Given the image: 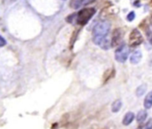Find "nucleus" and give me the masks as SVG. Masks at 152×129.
Listing matches in <instances>:
<instances>
[{"label":"nucleus","mask_w":152,"mask_h":129,"mask_svg":"<svg viewBox=\"0 0 152 129\" xmlns=\"http://www.w3.org/2000/svg\"><path fill=\"white\" fill-rule=\"evenodd\" d=\"M110 29V23L109 21L99 22L93 30V41L95 45H100L103 49H108L110 47V41L107 36Z\"/></svg>","instance_id":"f257e3e1"},{"label":"nucleus","mask_w":152,"mask_h":129,"mask_svg":"<svg viewBox=\"0 0 152 129\" xmlns=\"http://www.w3.org/2000/svg\"><path fill=\"white\" fill-rule=\"evenodd\" d=\"M96 10L94 8H84L77 14V23L79 25H86L94 15Z\"/></svg>","instance_id":"f03ea898"},{"label":"nucleus","mask_w":152,"mask_h":129,"mask_svg":"<svg viewBox=\"0 0 152 129\" xmlns=\"http://www.w3.org/2000/svg\"><path fill=\"white\" fill-rule=\"evenodd\" d=\"M129 54V48L126 44H122L115 52V59L118 62H125Z\"/></svg>","instance_id":"7ed1b4c3"},{"label":"nucleus","mask_w":152,"mask_h":129,"mask_svg":"<svg viewBox=\"0 0 152 129\" xmlns=\"http://www.w3.org/2000/svg\"><path fill=\"white\" fill-rule=\"evenodd\" d=\"M143 42V37L141 34V32L134 29H133V31L131 32L130 36H129V44L132 47H135L139 45H141Z\"/></svg>","instance_id":"20e7f679"},{"label":"nucleus","mask_w":152,"mask_h":129,"mask_svg":"<svg viewBox=\"0 0 152 129\" xmlns=\"http://www.w3.org/2000/svg\"><path fill=\"white\" fill-rule=\"evenodd\" d=\"M124 37V31L122 29H116L113 32L112 35V39H111V45L112 46H116L118 45L123 39Z\"/></svg>","instance_id":"39448f33"},{"label":"nucleus","mask_w":152,"mask_h":129,"mask_svg":"<svg viewBox=\"0 0 152 129\" xmlns=\"http://www.w3.org/2000/svg\"><path fill=\"white\" fill-rule=\"evenodd\" d=\"M142 52L140 50L138 51H135L132 54L131 57H130V62L132 64H138L141 60H142Z\"/></svg>","instance_id":"423d86ee"},{"label":"nucleus","mask_w":152,"mask_h":129,"mask_svg":"<svg viewBox=\"0 0 152 129\" xmlns=\"http://www.w3.org/2000/svg\"><path fill=\"white\" fill-rule=\"evenodd\" d=\"M134 119V114L133 112H127L123 119V125L129 126Z\"/></svg>","instance_id":"0eeeda50"},{"label":"nucleus","mask_w":152,"mask_h":129,"mask_svg":"<svg viewBox=\"0 0 152 129\" xmlns=\"http://www.w3.org/2000/svg\"><path fill=\"white\" fill-rule=\"evenodd\" d=\"M121 107H122V101L121 100H116L111 105V111L114 113L118 112L120 111Z\"/></svg>","instance_id":"6e6552de"},{"label":"nucleus","mask_w":152,"mask_h":129,"mask_svg":"<svg viewBox=\"0 0 152 129\" xmlns=\"http://www.w3.org/2000/svg\"><path fill=\"white\" fill-rule=\"evenodd\" d=\"M89 0H72L71 3H70V6L72 8H75V9H77L79 8L82 4H87Z\"/></svg>","instance_id":"1a4fd4ad"},{"label":"nucleus","mask_w":152,"mask_h":129,"mask_svg":"<svg viewBox=\"0 0 152 129\" xmlns=\"http://www.w3.org/2000/svg\"><path fill=\"white\" fill-rule=\"evenodd\" d=\"M143 104H144V107H145L146 109H151V106H152V91L151 92H150V93H149V94L146 95Z\"/></svg>","instance_id":"9d476101"},{"label":"nucleus","mask_w":152,"mask_h":129,"mask_svg":"<svg viewBox=\"0 0 152 129\" xmlns=\"http://www.w3.org/2000/svg\"><path fill=\"white\" fill-rule=\"evenodd\" d=\"M147 116H148V114L145 111H140L139 113L137 114V121H139V122L144 121L146 119Z\"/></svg>","instance_id":"9b49d317"},{"label":"nucleus","mask_w":152,"mask_h":129,"mask_svg":"<svg viewBox=\"0 0 152 129\" xmlns=\"http://www.w3.org/2000/svg\"><path fill=\"white\" fill-rule=\"evenodd\" d=\"M146 90H147V86L146 85H142V86H140L137 89H136V95L137 96H142V95H144V93L146 92Z\"/></svg>","instance_id":"f8f14e48"},{"label":"nucleus","mask_w":152,"mask_h":129,"mask_svg":"<svg viewBox=\"0 0 152 129\" xmlns=\"http://www.w3.org/2000/svg\"><path fill=\"white\" fill-rule=\"evenodd\" d=\"M114 75V70H109L107 72H106V74L104 75V82H107L110 78H111V77Z\"/></svg>","instance_id":"ddd939ff"},{"label":"nucleus","mask_w":152,"mask_h":129,"mask_svg":"<svg viewBox=\"0 0 152 129\" xmlns=\"http://www.w3.org/2000/svg\"><path fill=\"white\" fill-rule=\"evenodd\" d=\"M134 18H135V13H134V12H129L128 15H127V17H126V19H127L128 21H133L134 20Z\"/></svg>","instance_id":"4468645a"},{"label":"nucleus","mask_w":152,"mask_h":129,"mask_svg":"<svg viewBox=\"0 0 152 129\" xmlns=\"http://www.w3.org/2000/svg\"><path fill=\"white\" fill-rule=\"evenodd\" d=\"M6 45L5 39H4L2 36H0V47H2V46H4V45Z\"/></svg>","instance_id":"2eb2a0df"},{"label":"nucleus","mask_w":152,"mask_h":129,"mask_svg":"<svg viewBox=\"0 0 152 129\" xmlns=\"http://www.w3.org/2000/svg\"><path fill=\"white\" fill-rule=\"evenodd\" d=\"M145 129H152V119H150L146 125H145Z\"/></svg>","instance_id":"dca6fc26"},{"label":"nucleus","mask_w":152,"mask_h":129,"mask_svg":"<svg viewBox=\"0 0 152 129\" xmlns=\"http://www.w3.org/2000/svg\"><path fill=\"white\" fill-rule=\"evenodd\" d=\"M101 129H108V128H101Z\"/></svg>","instance_id":"f3484780"},{"label":"nucleus","mask_w":152,"mask_h":129,"mask_svg":"<svg viewBox=\"0 0 152 129\" xmlns=\"http://www.w3.org/2000/svg\"><path fill=\"white\" fill-rule=\"evenodd\" d=\"M137 129H141V128H137Z\"/></svg>","instance_id":"a211bd4d"}]
</instances>
